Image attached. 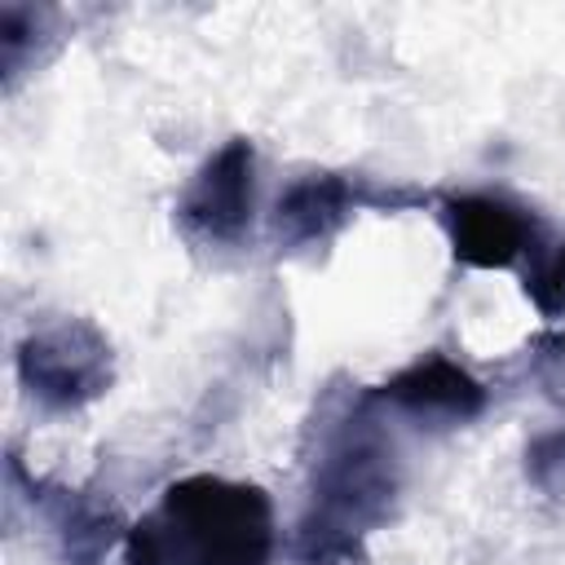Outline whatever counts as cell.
<instances>
[{
  "instance_id": "cell-3",
  "label": "cell",
  "mask_w": 565,
  "mask_h": 565,
  "mask_svg": "<svg viewBox=\"0 0 565 565\" xmlns=\"http://www.w3.org/2000/svg\"><path fill=\"white\" fill-rule=\"evenodd\" d=\"M18 384L53 415L84 411L115 384V349L93 318H49L18 340Z\"/></svg>"
},
{
  "instance_id": "cell-12",
  "label": "cell",
  "mask_w": 565,
  "mask_h": 565,
  "mask_svg": "<svg viewBox=\"0 0 565 565\" xmlns=\"http://www.w3.org/2000/svg\"><path fill=\"white\" fill-rule=\"evenodd\" d=\"M525 362H530V375L534 384L565 406V331H539L525 349Z\"/></svg>"
},
{
  "instance_id": "cell-9",
  "label": "cell",
  "mask_w": 565,
  "mask_h": 565,
  "mask_svg": "<svg viewBox=\"0 0 565 565\" xmlns=\"http://www.w3.org/2000/svg\"><path fill=\"white\" fill-rule=\"evenodd\" d=\"M62 44V13L49 4H0V79L13 93L22 75L49 62Z\"/></svg>"
},
{
  "instance_id": "cell-11",
  "label": "cell",
  "mask_w": 565,
  "mask_h": 565,
  "mask_svg": "<svg viewBox=\"0 0 565 565\" xmlns=\"http://www.w3.org/2000/svg\"><path fill=\"white\" fill-rule=\"evenodd\" d=\"M525 481L534 490H543L547 499H561L565 494V428L539 433L525 446Z\"/></svg>"
},
{
  "instance_id": "cell-2",
  "label": "cell",
  "mask_w": 565,
  "mask_h": 565,
  "mask_svg": "<svg viewBox=\"0 0 565 565\" xmlns=\"http://www.w3.org/2000/svg\"><path fill=\"white\" fill-rule=\"evenodd\" d=\"M274 503L252 481L194 472L128 525V565H269Z\"/></svg>"
},
{
  "instance_id": "cell-6",
  "label": "cell",
  "mask_w": 565,
  "mask_h": 565,
  "mask_svg": "<svg viewBox=\"0 0 565 565\" xmlns=\"http://www.w3.org/2000/svg\"><path fill=\"white\" fill-rule=\"evenodd\" d=\"M437 216H441V230L450 238V252L459 265H472V269H512V265H525V256L543 243V221L508 199V194H450L437 203Z\"/></svg>"
},
{
  "instance_id": "cell-5",
  "label": "cell",
  "mask_w": 565,
  "mask_h": 565,
  "mask_svg": "<svg viewBox=\"0 0 565 565\" xmlns=\"http://www.w3.org/2000/svg\"><path fill=\"white\" fill-rule=\"evenodd\" d=\"M172 221L185 243L234 252L252 238L256 221V146L247 137H230L177 194Z\"/></svg>"
},
{
  "instance_id": "cell-7",
  "label": "cell",
  "mask_w": 565,
  "mask_h": 565,
  "mask_svg": "<svg viewBox=\"0 0 565 565\" xmlns=\"http://www.w3.org/2000/svg\"><path fill=\"white\" fill-rule=\"evenodd\" d=\"M371 397L380 402L384 415H402L415 428H433V433L472 424L490 402L486 384L437 349L393 371L384 384L371 388Z\"/></svg>"
},
{
  "instance_id": "cell-4",
  "label": "cell",
  "mask_w": 565,
  "mask_h": 565,
  "mask_svg": "<svg viewBox=\"0 0 565 565\" xmlns=\"http://www.w3.org/2000/svg\"><path fill=\"white\" fill-rule=\"evenodd\" d=\"M433 203L424 185H384L362 172H305L296 177L274 212H269V234L278 252H309L327 247L358 212H406Z\"/></svg>"
},
{
  "instance_id": "cell-10",
  "label": "cell",
  "mask_w": 565,
  "mask_h": 565,
  "mask_svg": "<svg viewBox=\"0 0 565 565\" xmlns=\"http://www.w3.org/2000/svg\"><path fill=\"white\" fill-rule=\"evenodd\" d=\"M521 287L539 309V318L565 322V234L561 238L543 234V243L521 265Z\"/></svg>"
},
{
  "instance_id": "cell-1",
  "label": "cell",
  "mask_w": 565,
  "mask_h": 565,
  "mask_svg": "<svg viewBox=\"0 0 565 565\" xmlns=\"http://www.w3.org/2000/svg\"><path fill=\"white\" fill-rule=\"evenodd\" d=\"M318 455L309 472V512L296 525L300 565H366V534L402 499V450L371 388L349 393L318 415Z\"/></svg>"
},
{
  "instance_id": "cell-8",
  "label": "cell",
  "mask_w": 565,
  "mask_h": 565,
  "mask_svg": "<svg viewBox=\"0 0 565 565\" xmlns=\"http://www.w3.org/2000/svg\"><path fill=\"white\" fill-rule=\"evenodd\" d=\"M9 477L26 486V499L44 516L62 565H102L106 552L128 539V521L110 499L93 490H71L44 477H26L18 459H9Z\"/></svg>"
}]
</instances>
